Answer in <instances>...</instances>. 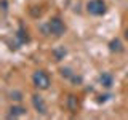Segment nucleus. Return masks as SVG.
Wrapping results in <instances>:
<instances>
[{
  "instance_id": "1",
  "label": "nucleus",
  "mask_w": 128,
  "mask_h": 120,
  "mask_svg": "<svg viewBox=\"0 0 128 120\" xmlns=\"http://www.w3.org/2000/svg\"><path fill=\"white\" fill-rule=\"evenodd\" d=\"M32 82L38 90H48L51 85V78L45 70H35L32 74Z\"/></svg>"
},
{
  "instance_id": "2",
  "label": "nucleus",
  "mask_w": 128,
  "mask_h": 120,
  "mask_svg": "<svg viewBox=\"0 0 128 120\" xmlns=\"http://www.w3.org/2000/svg\"><path fill=\"white\" fill-rule=\"evenodd\" d=\"M46 30L50 34L56 35V37H61V35H64V32H66V24L62 22L61 18H51L46 24Z\"/></svg>"
},
{
  "instance_id": "3",
  "label": "nucleus",
  "mask_w": 128,
  "mask_h": 120,
  "mask_svg": "<svg viewBox=\"0 0 128 120\" xmlns=\"http://www.w3.org/2000/svg\"><path fill=\"white\" fill-rule=\"evenodd\" d=\"M86 11L93 16H102L107 11L106 2L104 0H90L86 3Z\"/></svg>"
},
{
  "instance_id": "4",
  "label": "nucleus",
  "mask_w": 128,
  "mask_h": 120,
  "mask_svg": "<svg viewBox=\"0 0 128 120\" xmlns=\"http://www.w3.org/2000/svg\"><path fill=\"white\" fill-rule=\"evenodd\" d=\"M32 104H34L35 110H37L38 114L46 115V102H45V99H43L40 94H34V96H32Z\"/></svg>"
},
{
  "instance_id": "5",
  "label": "nucleus",
  "mask_w": 128,
  "mask_h": 120,
  "mask_svg": "<svg viewBox=\"0 0 128 120\" xmlns=\"http://www.w3.org/2000/svg\"><path fill=\"white\" fill-rule=\"evenodd\" d=\"M26 114H27L26 107H22V106H11L6 117L8 118H16V117H22V115H26Z\"/></svg>"
},
{
  "instance_id": "6",
  "label": "nucleus",
  "mask_w": 128,
  "mask_h": 120,
  "mask_svg": "<svg viewBox=\"0 0 128 120\" xmlns=\"http://www.w3.org/2000/svg\"><path fill=\"white\" fill-rule=\"evenodd\" d=\"M99 82H101V85L104 88H110L112 83H114V75H112L110 72H102V74L99 75Z\"/></svg>"
},
{
  "instance_id": "7",
  "label": "nucleus",
  "mask_w": 128,
  "mask_h": 120,
  "mask_svg": "<svg viewBox=\"0 0 128 120\" xmlns=\"http://www.w3.org/2000/svg\"><path fill=\"white\" fill-rule=\"evenodd\" d=\"M78 99H77V96H74V94H70L69 98H67V109H69L72 114H77L78 112Z\"/></svg>"
},
{
  "instance_id": "8",
  "label": "nucleus",
  "mask_w": 128,
  "mask_h": 120,
  "mask_svg": "<svg viewBox=\"0 0 128 120\" xmlns=\"http://www.w3.org/2000/svg\"><path fill=\"white\" fill-rule=\"evenodd\" d=\"M109 50H110V51H114V53H120V51H123L122 42H120L118 38L110 40V43H109Z\"/></svg>"
},
{
  "instance_id": "9",
  "label": "nucleus",
  "mask_w": 128,
  "mask_h": 120,
  "mask_svg": "<svg viewBox=\"0 0 128 120\" xmlns=\"http://www.w3.org/2000/svg\"><path fill=\"white\" fill-rule=\"evenodd\" d=\"M16 38L19 40V43H26V42H29V35H27V30L24 29L22 26L19 27V30H18V32H16Z\"/></svg>"
},
{
  "instance_id": "10",
  "label": "nucleus",
  "mask_w": 128,
  "mask_h": 120,
  "mask_svg": "<svg viewBox=\"0 0 128 120\" xmlns=\"http://www.w3.org/2000/svg\"><path fill=\"white\" fill-rule=\"evenodd\" d=\"M53 54H54L56 61H61V59H64V56L67 54V51H66V48H64V46H61V48H54Z\"/></svg>"
},
{
  "instance_id": "11",
  "label": "nucleus",
  "mask_w": 128,
  "mask_h": 120,
  "mask_svg": "<svg viewBox=\"0 0 128 120\" xmlns=\"http://www.w3.org/2000/svg\"><path fill=\"white\" fill-rule=\"evenodd\" d=\"M75 72H72V69H69V67H64V69H61V75L62 77H66V78H72V75H74Z\"/></svg>"
},
{
  "instance_id": "12",
  "label": "nucleus",
  "mask_w": 128,
  "mask_h": 120,
  "mask_svg": "<svg viewBox=\"0 0 128 120\" xmlns=\"http://www.w3.org/2000/svg\"><path fill=\"white\" fill-rule=\"evenodd\" d=\"M10 99H11V101H21V99H22L21 91H11V93H10Z\"/></svg>"
},
{
  "instance_id": "13",
  "label": "nucleus",
  "mask_w": 128,
  "mask_h": 120,
  "mask_svg": "<svg viewBox=\"0 0 128 120\" xmlns=\"http://www.w3.org/2000/svg\"><path fill=\"white\" fill-rule=\"evenodd\" d=\"M2 11H3V13H6V11H8V3H6V0H2Z\"/></svg>"
},
{
  "instance_id": "14",
  "label": "nucleus",
  "mask_w": 128,
  "mask_h": 120,
  "mask_svg": "<svg viewBox=\"0 0 128 120\" xmlns=\"http://www.w3.org/2000/svg\"><path fill=\"white\" fill-rule=\"evenodd\" d=\"M125 38L128 40V29H125Z\"/></svg>"
}]
</instances>
